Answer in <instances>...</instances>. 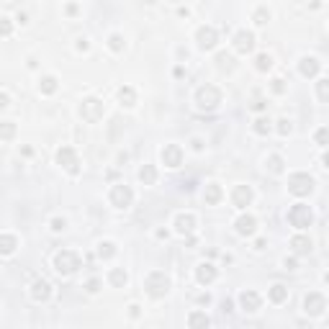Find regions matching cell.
Wrapping results in <instances>:
<instances>
[{
  "mask_svg": "<svg viewBox=\"0 0 329 329\" xmlns=\"http://www.w3.org/2000/svg\"><path fill=\"white\" fill-rule=\"evenodd\" d=\"M319 72H321V62L316 59V57H301L298 59V75L301 77H306V80H314V77H319Z\"/></svg>",
  "mask_w": 329,
  "mask_h": 329,
  "instance_id": "17",
  "label": "cell"
},
{
  "mask_svg": "<svg viewBox=\"0 0 329 329\" xmlns=\"http://www.w3.org/2000/svg\"><path fill=\"white\" fill-rule=\"evenodd\" d=\"M196 47L201 52H214L219 47V31H216V26H201L196 31Z\"/></svg>",
  "mask_w": 329,
  "mask_h": 329,
  "instance_id": "11",
  "label": "cell"
},
{
  "mask_svg": "<svg viewBox=\"0 0 329 329\" xmlns=\"http://www.w3.org/2000/svg\"><path fill=\"white\" fill-rule=\"evenodd\" d=\"M0 34H3V39H8V36L13 34V21H11L8 16L0 18Z\"/></svg>",
  "mask_w": 329,
  "mask_h": 329,
  "instance_id": "41",
  "label": "cell"
},
{
  "mask_svg": "<svg viewBox=\"0 0 329 329\" xmlns=\"http://www.w3.org/2000/svg\"><path fill=\"white\" fill-rule=\"evenodd\" d=\"M159 159H162V164L168 170H178L183 164V159H186V152H183L180 144H164L159 149Z\"/></svg>",
  "mask_w": 329,
  "mask_h": 329,
  "instance_id": "9",
  "label": "cell"
},
{
  "mask_svg": "<svg viewBox=\"0 0 329 329\" xmlns=\"http://www.w3.org/2000/svg\"><path fill=\"white\" fill-rule=\"evenodd\" d=\"M106 280H108V285H113V288H126V285H129V273H126L124 268H111L108 275H106Z\"/></svg>",
  "mask_w": 329,
  "mask_h": 329,
  "instance_id": "23",
  "label": "cell"
},
{
  "mask_svg": "<svg viewBox=\"0 0 329 329\" xmlns=\"http://www.w3.org/2000/svg\"><path fill=\"white\" fill-rule=\"evenodd\" d=\"M65 11H67L70 16H77V11H80V6H75V3H70V6L65 8Z\"/></svg>",
  "mask_w": 329,
  "mask_h": 329,
  "instance_id": "53",
  "label": "cell"
},
{
  "mask_svg": "<svg viewBox=\"0 0 329 329\" xmlns=\"http://www.w3.org/2000/svg\"><path fill=\"white\" fill-rule=\"evenodd\" d=\"M221 311H224V314H229V311H234V303H232L229 298H224V301H221Z\"/></svg>",
  "mask_w": 329,
  "mask_h": 329,
  "instance_id": "48",
  "label": "cell"
},
{
  "mask_svg": "<svg viewBox=\"0 0 329 329\" xmlns=\"http://www.w3.org/2000/svg\"><path fill=\"white\" fill-rule=\"evenodd\" d=\"M139 314H141V311H139V306H136V303H131V306H129V316H131V319H139Z\"/></svg>",
  "mask_w": 329,
  "mask_h": 329,
  "instance_id": "50",
  "label": "cell"
},
{
  "mask_svg": "<svg viewBox=\"0 0 329 329\" xmlns=\"http://www.w3.org/2000/svg\"><path fill=\"white\" fill-rule=\"evenodd\" d=\"M75 49H77V52H83V54H85V52H88V49H90V42H88V39H85V36H83V39H77V44H75Z\"/></svg>",
  "mask_w": 329,
  "mask_h": 329,
  "instance_id": "44",
  "label": "cell"
},
{
  "mask_svg": "<svg viewBox=\"0 0 329 329\" xmlns=\"http://www.w3.org/2000/svg\"><path fill=\"white\" fill-rule=\"evenodd\" d=\"M108 49H111L113 54H121V52L126 49V39H124L121 34H111V36H108Z\"/></svg>",
  "mask_w": 329,
  "mask_h": 329,
  "instance_id": "33",
  "label": "cell"
},
{
  "mask_svg": "<svg viewBox=\"0 0 329 329\" xmlns=\"http://www.w3.org/2000/svg\"><path fill=\"white\" fill-rule=\"evenodd\" d=\"M268 298H270V303H285V301H288V285L273 283V285L268 288Z\"/></svg>",
  "mask_w": 329,
  "mask_h": 329,
  "instance_id": "27",
  "label": "cell"
},
{
  "mask_svg": "<svg viewBox=\"0 0 329 329\" xmlns=\"http://www.w3.org/2000/svg\"><path fill=\"white\" fill-rule=\"evenodd\" d=\"M29 293H31V298H34L36 303H47V301L52 298V293H54V288H52V283H49L47 278H36V280L31 283V288H29Z\"/></svg>",
  "mask_w": 329,
  "mask_h": 329,
  "instance_id": "15",
  "label": "cell"
},
{
  "mask_svg": "<svg viewBox=\"0 0 329 329\" xmlns=\"http://www.w3.org/2000/svg\"><path fill=\"white\" fill-rule=\"evenodd\" d=\"M265 108H268L265 100H255V103H252V111H265Z\"/></svg>",
  "mask_w": 329,
  "mask_h": 329,
  "instance_id": "51",
  "label": "cell"
},
{
  "mask_svg": "<svg viewBox=\"0 0 329 329\" xmlns=\"http://www.w3.org/2000/svg\"><path fill=\"white\" fill-rule=\"evenodd\" d=\"M108 201H111V206L118 209V211L131 209V203H134V191H131V186H126V183H113V186H111V193H108Z\"/></svg>",
  "mask_w": 329,
  "mask_h": 329,
  "instance_id": "7",
  "label": "cell"
},
{
  "mask_svg": "<svg viewBox=\"0 0 329 329\" xmlns=\"http://www.w3.org/2000/svg\"><path fill=\"white\" fill-rule=\"evenodd\" d=\"M136 178H139V183H141V186H154V183H157V178H159V173H157L154 164H141L139 173H136Z\"/></svg>",
  "mask_w": 329,
  "mask_h": 329,
  "instance_id": "26",
  "label": "cell"
},
{
  "mask_svg": "<svg viewBox=\"0 0 329 329\" xmlns=\"http://www.w3.org/2000/svg\"><path fill=\"white\" fill-rule=\"evenodd\" d=\"M311 250H314V242H311L306 234H293V237H291V252H293V255L306 257V255H311Z\"/></svg>",
  "mask_w": 329,
  "mask_h": 329,
  "instance_id": "20",
  "label": "cell"
},
{
  "mask_svg": "<svg viewBox=\"0 0 329 329\" xmlns=\"http://www.w3.org/2000/svg\"><path fill=\"white\" fill-rule=\"evenodd\" d=\"M255 201V191L250 188V186H234V191H232V206L234 209H247L250 203Z\"/></svg>",
  "mask_w": 329,
  "mask_h": 329,
  "instance_id": "16",
  "label": "cell"
},
{
  "mask_svg": "<svg viewBox=\"0 0 329 329\" xmlns=\"http://www.w3.org/2000/svg\"><path fill=\"white\" fill-rule=\"evenodd\" d=\"M173 227H175V232L180 234V237H193L196 234V229H198V219H196V214H178L175 216V221H173Z\"/></svg>",
  "mask_w": 329,
  "mask_h": 329,
  "instance_id": "12",
  "label": "cell"
},
{
  "mask_svg": "<svg viewBox=\"0 0 329 329\" xmlns=\"http://www.w3.org/2000/svg\"><path fill=\"white\" fill-rule=\"evenodd\" d=\"M234 229H237V234L239 237H255L257 234V219L252 216V214H242L237 221H234Z\"/></svg>",
  "mask_w": 329,
  "mask_h": 329,
  "instance_id": "18",
  "label": "cell"
},
{
  "mask_svg": "<svg viewBox=\"0 0 329 329\" xmlns=\"http://www.w3.org/2000/svg\"><path fill=\"white\" fill-rule=\"evenodd\" d=\"M265 170H268L270 175H283V173H285V159H283L278 152L268 154V157H265Z\"/></svg>",
  "mask_w": 329,
  "mask_h": 329,
  "instance_id": "22",
  "label": "cell"
},
{
  "mask_svg": "<svg viewBox=\"0 0 329 329\" xmlns=\"http://www.w3.org/2000/svg\"><path fill=\"white\" fill-rule=\"evenodd\" d=\"M95 255H98L100 260H111V257L116 255V244H113L111 239H103V242H98V247H95Z\"/></svg>",
  "mask_w": 329,
  "mask_h": 329,
  "instance_id": "31",
  "label": "cell"
},
{
  "mask_svg": "<svg viewBox=\"0 0 329 329\" xmlns=\"http://www.w3.org/2000/svg\"><path fill=\"white\" fill-rule=\"evenodd\" d=\"M252 21H255L257 26H268V21H270V11H268V6H257V8H255V13H252Z\"/></svg>",
  "mask_w": 329,
  "mask_h": 329,
  "instance_id": "35",
  "label": "cell"
},
{
  "mask_svg": "<svg viewBox=\"0 0 329 329\" xmlns=\"http://www.w3.org/2000/svg\"><path fill=\"white\" fill-rule=\"evenodd\" d=\"M13 134H16V124L13 121H3V124H0V139H3V141H11Z\"/></svg>",
  "mask_w": 329,
  "mask_h": 329,
  "instance_id": "38",
  "label": "cell"
},
{
  "mask_svg": "<svg viewBox=\"0 0 329 329\" xmlns=\"http://www.w3.org/2000/svg\"><path fill=\"white\" fill-rule=\"evenodd\" d=\"M321 168H324V170H329V149L321 154Z\"/></svg>",
  "mask_w": 329,
  "mask_h": 329,
  "instance_id": "52",
  "label": "cell"
},
{
  "mask_svg": "<svg viewBox=\"0 0 329 329\" xmlns=\"http://www.w3.org/2000/svg\"><path fill=\"white\" fill-rule=\"evenodd\" d=\"M316 98L321 103H329V77H319L316 80Z\"/></svg>",
  "mask_w": 329,
  "mask_h": 329,
  "instance_id": "34",
  "label": "cell"
},
{
  "mask_svg": "<svg viewBox=\"0 0 329 329\" xmlns=\"http://www.w3.org/2000/svg\"><path fill=\"white\" fill-rule=\"evenodd\" d=\"M326 296L324 293H319V291H309L306 296H303V303H301V309H303V314L306 316H311V319H316V316H321L324 311H326Z\"/></svg>",
  "mask_w": 329,
  "mask_h": 329,
  "instance_id": "8",
  "label": "cell"
},
{
  "mask_svg": "<svg viewBox=\"0 0 329 329\" xmlns=\"http://www.w3.org/2000/svg\"><path fill=\"white\" fill-rule=\"evenodd\" d=\"M221 103H224V93H221L219 85L206 83V85H201V88L196 90V108H198V111L214 113Z\"/></svg>",
  "mask_w": 329,
  "mask_h": 329,
  "instance_id": "2",
  "label": "cell"
},
{
  "mask_svg": "<svg viewBox=\"0 0 329 329\" xmlns=\"http://www.w3.org/2000/svg\"><path fill=\"white\" fill-rule=\"evenodd\" d=\"M270 90H273L275 95H285V93H288V83H285L283 77H273V80H270Z\"/></svg>",
  "mask_w": 329,
  "mask_h": 329,
  "instance_id": "39",
  "label": "cell"
},
{
  "mask_svg": "<svg viewBox=\"0 0 329 329\" xmlns=\"http://www.w3.org/2000/svg\"><path fill=\"white\" fill-rule=\"evenodd\" d=\"M191 147H193L196 152H203V149H206V144H203L201 136H193V139H191Z\"/></svg>",
  "mask_w": 329,
  "mask_h": 329,
  "instance_id": "45",
  "label": "cell"
},
{
  "mask_svg": "<svg viewBox=\"0 0 329 329\" xmlns=\"http://www.w3.org/2000/svg\"><path fill=\"white\" fill-rule=\"evenodd\" d=\"M216 278H219V268L214 262H198L196 265V280L201 285H211Z\"/></svg>",
  "mask_w": 329,
  "mask_h": 329,
  "instance_id": "19",
  "label": "cell"
},
{
  "mask_svg": "<svg viewBox=\"0 0 329 329\" xmlns=\"http://www.w3.org/2000/svg\"><path fill=\"white\" fill-rule=\"evenodd\" d=\"M196 301H198V303H206V306H209V303H211V293H201V296H196Z\"/></svg>",
  "mask_w": 329,
  "mask_h": 329,
  "instance_id": "49",
  "label": "cell"
},
{
  "mask_svg": "<svg viewBox=\"0 0 329 329\" xmlns=\"http://www.w3.org/2000/svg\"><path fill=\"white\" fill-rule=\"evenodd\" d=\"M8 106H11V93L3 90V93H0V108H8Z\"/></svg>",
  "mask_w": 329,
  "mask_h": 329,
  "instance_id": "46",
  "label": "cell"
},
{
  "mask_svg": "<svg viewBox=\"0 0 329 329\" xmlns=\"http://www.w3.org/2000/svg\"><path fill=\"white\" fill-rule=\"evenodd\" d=\"M170 234H168V229H157V239H168Z\"/></svg>",
  "mask_w": 329,
  "mask_h": 329,
  "instance_id": "56",
  "label": "cell"
},
{
  "mask_svg": "<svg viewBox=\"0 0 329 329\" xmlns=\"http://www.w3.org/2000/svg\"><path fill=\"white\" fill-rule=\"evenodd\" d=\"M16 21L24 26V24H29V16H26V13H18V16H16Z\"/></svg>",
  "mask_w": 329,
  "mask_h": 329,
  "instance_id": "55",
  "label": "cell"
},
{
  "mask_svg": "<svg viewBox=\"0 0 329 329\" xmlns=\"http://www.w3.org/2000/svg\"><path fill=\"white\" fill-rule=\"evenodd\" d=\"M232 47H234V52H239V54H252V52H255V34L247 31V29H239V31L232 36Z\"/></svg>",
  "mask_w": 329,
  "mask_h": 329,
  "instance_id": "14",
  "label": "cell"
},
{
  "mask_svg": "<svg viewBox=\"0 0 329 329\" xmlns=\"http://www.w3.org/2000/svg\"><path fill=\"white\" fill-rule=\"evenodd\" d=\"M100 285H103V283H100L98 278H88V283H85V291H88V293H98V291H100Z\"/></svg>",
  "mask_w": 329,
  "mask_h": 329,
  "instance_id": "43",
  "label": "cell"
},
{
  "mask_svg": "<svg viewBox=\"0 0 329 329\" xmlns=\"http://www.w3.org/2000/svg\"><path fill=\"white\" fill-rule=\"evenodd\" d=\"M314 144L329 149V126H319V129L314 131Z\"/></svg>",
  "mask_w": 329,
  "mask_h": 329,
  "instance_id": "37",
  "label": "cell"
},
{
  "mask_svg": "<svg viewBox=\"0 0 329 329\" xmlns=\"http://www.w3.org/2000/svg\"><path fill=\"white\" fill-rule=\"evenodd\" d=\"M255 67H257L260 72H270V70H273V57H270L268 52L257 54V57H255Z\"/></svg>",
  "mask_w": 329,
  "mask_h": 329,
  "instance_id": "36",
  "label": "cell"
},
{
  "mask_svg": "<svg viewBox=\"0 0 329 329\" xmlns=\"http://www.w3.org/2000/svg\"><path fill=\"white\" fill-rule=\"evenodd\" d=\"M16 247H18V237L16 234H11V232L0 234V255L3 257H11L16 252Z\"/></svg>",
  "mask_w": 329,
  "mask_h": 329,
  "instance_id": "25",
  "label": "cell"
},
{
  "mask_svg": "<svg viewBox=\"0 0 329 329\" xmlns=\"http://www.w3.org/2000/svg\"><path fill=\"white\" fill-rule=\"evenodd\" d=\"M239 309H242L244 314H257V311L262 309V296H260L257 291H252V288L239 291Z\"/></svg>",
  "mask_w": 329,
  "mask_h": 329,
  "instance_id": "13",
  "label": "cell"
},
{
  "mask_svg": "<svg viewBox=\"0 0 329 329\" xmlns=\"http://www.w3.org/2000/svg\"><path fill=\"white\" fill-rule=\"evenodd\" d=\"M49 229H52L54 234H62V232L67 229V219H65V216H54V219L49 221Z\"/></svg>",
  "mask_w": 329,
  "mask_h": 329,
  "instance_id": "40",
  "label": "cell"
},
{
  "mask_svg": "<svg viewBox=\"0 0 329 329\" xmlns=\"http://www.w3.org/2000/svg\"><path fill=\"white\" fill-rule=\"evenodd\" d=\"M275 129H278V134H280V136H291V134H293V124H291L288 118H280Z\"/></svg>",
  "mask_w": 329,
  "mask_h": 329,
  "instance_id": "42",
  "label": "cell"
},
{
  "mask_svg": "<svg viewBox=\"0 0 329 329\" xmlns=\"http://www.w3.org/2000/svg\"><path fill=\"white\" fill-rule=\"evenodd\" d=\"M314 188H316V180L309 175V173H291L288 175V193L291 196H296V198H306V196H311L314 193Z\"/></svg>",
  "mask_w": 329,
  "mask_h": 329,
  "instance_id": "4",
  "label": "cell"
},
{
  "mask_svg": "<svg viewBox=\"0 0 329 329\" xmlns=\"http://www.w3.org/2000/svg\"><path fill=\"white\" fill-rule=\"evenodd\" d=\"M118 103H121L124 108H131V106H136V90H134L131 85H124V88H118Z\"/></svg>",
  "mask_w": 329,
  "mask_h": 329,
  "instance_id": "28",
  "label": "cell"
},
{
  "mask_svg": "<svg viewBox=\"0 0 329 329\" xmlns=\"http://www.w3.org/2000/svg\"><path fill=\"white\" fill-rule=\"evenodd\" d=\"M221 198H224L221 186H219V183H206V188H203V201H206V206H219Z\"/></svg>",
  "mask_w": 329,
  "mask_h": 329,
  "instance_id": "21",
  "label": "cell"
},
{
  "mask_svg": "<svg viewBox=\"0 0 329 329\" xmlns=\"http://www.w3.org/2000/svg\"><path fill=\"white\" fill-rule=\"evenodd\" d=\"M265 244H268V239H262V237H260V239L255 242V250H257V252H262V250H265Z\"/></svg>",
  "mask_w": 329,
  "mask_h": 329,
  "instance_id": "54",
  "label": "cell"
},
{
  "mask_svg": "<svg viewBox=\"0 0 329 329\" xmlns=\"http://www.w3.org/2000/svg\"><path fill=\"white\" fill-rule=\"evenodd\" d=\"M283 268L285 270H296V257H283Z\"/></svg>",
  "mask_w": 329,
  "mask_h": 329,
  "instance_id": "47",
  "label": "cell"
},
{
  "mask_svg": "<svg viewBox=\"0 0 329 329\" xmlns=\"http://www.w3.org/2000/svg\"><path fill=\"white\" fill-rule=\"evenodd\" d=\"M216 67H219V70L232 72V70L237 67V62H234V57H232L229 52H219V54H216Z\"/></svg>",
  "mask_w": 329,
  "mask_h": 329,
  "instance_id": "32",
  "label": "cell"
},
{
  "mask_svg": "<svg viewBox=\"0 0 329 329\" xmlns=\"http://www.w3.org/2000/svg\"><path fill=\"white\" fill-rule=\"evenodd\" d=\"M57 88H59V80H57L54 75H44V77L39 80V90H42V95H54V93H57Z\"/></svg>",
  "mask_w": 329,
  "mask_h": 329,
  "instance_id": "29",
  "label": "cell"
},
{
  "mask_svg": "<svg viewBox=\"0 0 329 329\" xmlns=\"http://www.w3.org/2000/svg\"><path fill=\"white\" fill-rule=\"evenodd\" d=\"M77 113H80V118H83L85 124H98V121L106 116V103H103L100 98H93V95H90V98H83Z\"/></svg>",
  "mask_w": 329,
  "mask_h": 329,
  "instance_id": "5",
  "label": "cell"
},
{
  "mask_svg": "<svg viewBox=\"0 0 329 329\" xmlns=\"http://www.w3.org/2000/svg\"><path fill=\"white\" fill-rule=\"evenodd\" d=\"M170 288H173V280H170V275L164 273V270H152V273H147V278H144V293H147L149 298L162 301L164 296L170 293Z\"/></svg>",
  "mask_w": 329,
  "mask_h": 329,
  "instance_id": "1",
  "label": "cell"
},
{
  "mask_svg": "<svg viewBox=\"0 0 329 329\" xmlns=\"http://www.w3.org/2000/svg\"><path fill=\"white\" fill-rule=\"evenodd\" d=\"M252 131H255L257 136H268V134L273 131V121H270L268 116H257V118L252 121Z\"/></svg>",
  "mask_w": 329,
  "mask_h": 329,
  "instance_id": "30",
  "label": "cell"
},
{
  "mask_svg": "<svg viewBox=\"0 0 329 329\" xmlns=\"http://www.w3.org/2000/svg\"><path fill=\"white\" fill-rule=\"evenodd\" d=\"M209 326H211V319H209L206 311L196 309V311L188 314V329H209Z\"/></svg>",
  "mask_w": 329,
  "mask_h": 329,
  "instance_id": "24",
  "label": "cell"
},
{
  "mask_svg": "<svg viewBox=\"0 0 329 329\" xmlns=\"http://www.w3.org/2000/svg\"><path fill=\"white\" fill-rule=\"evenodd\" d=\"M57 164L65 168L70 175H80V157H77L75 147H59L57 149Z\"/></svg>",
  "mask_w": 329,
  "mask_h": 329,
  "instance_id": "10",
  "label": "cell"
},
{
  "mask_svg": "<svg viewBox=\"0 0 329 329\" xmlns=\"http://www.w3.org/2000/svg\"><path fill=\"white\" fill-rule=\"evenodd\" d=\"M285 219H288V224H291L293 229L303 232V229H309V227L314 224V211H311V206H306V203H293V206L288 209Z\"/></svg>",
  "mask_w": 329,
  "mask_h": 329,
  "instance_id": "6",
  "label": "cell"
},
{
  "mask_svg": "<svg viewBox=\"0 0 329 329\" xmlns=\"http://www.w3.org/2000/svg\"><path fill=\"white\" fill-rule=\"evenodd\" d=\"M52 265H54V273H57V275L70 278V275H75V273L83 268V257H80L77 250H59V252L54 255Z\"/></svg>",
  "mask_w": 329,
  "mask_h": 329,
  "instance_id": "3",
  "label": "cell"
}]
</instances>
